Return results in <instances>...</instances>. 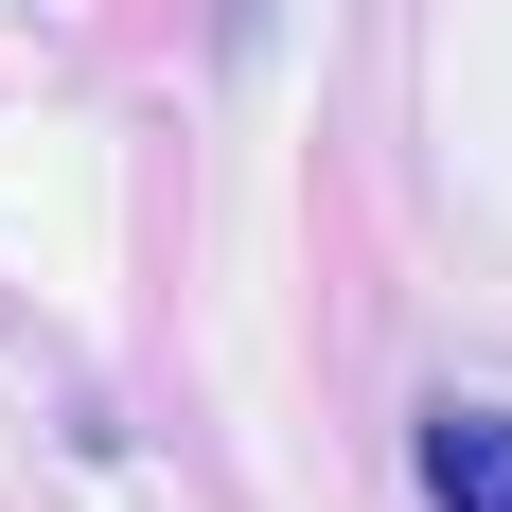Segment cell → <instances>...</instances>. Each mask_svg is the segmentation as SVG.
Returning <instances> with one entry per match:
<instances>
[{
    "mask_svg": "<svg viewBox=\"0 0 512 512\" xmlns=\"http://www.w3.org/2000/svg\"><path fill=\"white\" fill-rule=\"evenodd\" d=\"M424 495L442 512H512V407H424Z\"/></svg>",
    "mask_w": 512,
    "mask_h": 512,
    "instance_id": "1",
    "label": "cell"
}]
</instances>
